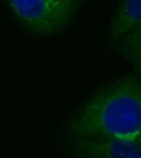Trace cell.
<instances>
[{"label":"cell","mask_w":141,"mask_h":158,"mask_svg":"<svg viewBox=\"0 0 141 158\" xmlns=\"http://www.w3.org/2000/svg\"><path fill=\"white\" fill-rule=\"evenodd\" d=\"M77 137L141 138V82L139 75L124 77L95 94L72 118Z\"/></svg>","instance_id":"cell-1"},{"label":"cell","mask_w":141,"mask_h":158,"mask_svg":"<svg viewBox=\"0 0 141 158\" xmlns=\"http://www.w3.org/2000/svg\"><path fill=\"white\" fill-rule=\"evenodd\" d=\"M5 1L22 25L43 35L61 32L71 20L51 0Z\"/></svg>","instance_id":"cell-2"},{"label":"cell","mask_w":141,"mask_h":158,"mask_svg":"<svg viewBox=\"0 0 141 158\" xmlns=\"http://www.w3.org/2000/svg\"><path fill=\"white\" fill-rule=\"evenodd\" d=\"M72 148L79 158H141L140 138L77 137Z\"/></svg>","instance_id":"cell-3"},{"label":"cell","mask_w":141,"mask_h":158,"mask_svg":"<svg viewBox=\"0 0 141 158\" xmlns=\"http://www.w3.org/2000/svg\"><path fill=\"white\" fill-rule=\"evenodd\" d=\"M141 28V0H121L108 32L112 43Z\"/></svg>","instance_id":"cell-4"},{"label":"cell","mask_w":141,"mask_h":158,"mask_svg":"<svg viewBox=\"0 0 141 158\" xmlns=\"http://www.w3.org/2000/svg\"><path fill=\"white\" fill-rule=\"evenodd\" d=\"M114 44L119 53L133 65L137 74L139 75L141 71V28L128 33Z\"/></svg>","instance_id":"cell-5"},{"label":"cell","mask_w":141,"mask_h":158,"mask_svg":"<svg viewBox=\"0 0 141 158\" xmlns=\"http://www.w3.org/2000/svg\"><path fill=\"white\" fill-rule=\"evenodd\" d=\"M63 12L72 19L81 5L82 0H51Z\"/></svg>","instance_id":"cell-6"}]
</instances>
